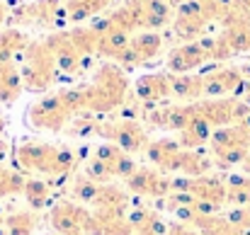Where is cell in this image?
I'll use <instances>...</instances> for the list:
<instances>
[{"label":"cell","instance_id":"cell-5","mask_svg":"<svg viewBox=\"0 0 250 235\" xmlns=\"http://www.w3.org/2000/svg\"><path fill=\"white\" fill-rule=\"evenodd\" d=\"M97 136L107 138L109 143L119 146L122 151L131 153H146L151 138L146 129L136 119H112V121H97Z\"/></svg>","mask_w":250,"mask_h":235},{"label":"cell","instance_id":"cell-15","mask_svg":"<svg viewBox=\"0 0 250 235\" xmlns=\"http://www.w3.org/2000/svg\"><path fill=\"white\" fill-rule=\"evenodd\" d=\"M126 5L136 12L139 24L146 32H158L172 17L170 2H166V0H126Z\"/></svg>","mask_w":250,"mask_h":235},{"label":"cell","instance_id":"cell-17","mask_svg":"<svg viewBox=\"0 0 250 235\" xmlns=\"http://www.w3.org/2000/svg\"><path fill=\"white\" fill-rule=\"evenodd\" d=\"M85 235H136L129 221V214L92 211L85 226Z\"/></svg>","mask_w":250,"mask_h":235},{"label":"cell","instance_id":"cell-27","mask_svg":"<svg viewBox=\"0 0 250 235\" xmlns=\"http://www.w3.org/2000/svg\"><path fill=\"white\" fill-rule=\"evenodd\" d=\"M226 204L238 209L250 206V177L248 175H229L226 179Z\"/></svg>","mask_w":250,"mask_h":235},{"label":"cell","instance_id":"cell-38","mask_svg":"<svg viewBox=\"0 0 250 235\" xmlns=\"http://www.w3.org/2000/svg\"><path fill=\"white\" fill-rule=\"evenodd\" d=\"M166 2H170V0H166Z\"/></svg>","mask_w":250,"mask_h":235},{"label":"cell","instance_id":"cell-23","mask_svg":"<svg viewBox=\"0 0 250 235\" xmlns=\"http://www.w3.org/2000/svg\"><path fill=\"white\" fill-rule=\"evenodd\" d=\"M29 46V39L24 32L10 27L0 32V63H10L15 61L20 54H24V49Z\"/></svg>","mask_w":250,"mask_h":235},{"label":"cell","instance_id":"cell-8","mask_svg":"<svg viewBox=\"0 0 250 235\" xmlns=\"http://www.w3.org/2000/svg\"><path fill=\"white\" fill-rule=\"evenodd\" d=\"M207 24H209V20H207L199 0H182L180 2V7L175 12V20H172V29L185 44L197 41V37H202Z\"/></svg>","mask_w":250,"mask_h":235},{"label":"cell","instance_id":"cell-19","mask_svg":"<svg viewBox=\"0 0 250 235\" xmlns=\"http://www.w3.org/2000/svg\"><path fill=\"white\" fill-rule=\"evenodd\" d=\"M211 134H214V129L199 117V112H197V117L177 134V143L182 146V148H187V151H199L202 146H207L209 141H211Z\"/></svg>","mask_w":250,"mask_h":235},{"label":"cell","instance_id":"cell-11","mask_svg":"<svg viewBox=\"0 0 250 235\" xmlns=\"http://www.w3.org/2000/svg\"><path fill=\"white\" fill-rule=\"evenodd\" d=\"M187 148L177 143V138H156L148 143L146 156L161 172H182L187 162Z\"/></svg>","mask_w":250,"mask_h":235},{"label":"cell","instance_id":"cell-28","mask_svg":"<svg viewBox=\"0 0 250 235\" xmlns=\"http://www.w3.org/2000/svg\"><path fill=\"white\" fill-rule=\"evenodd\" d=\"M109 0H66V20L71 22H85L95 15H100Z\"/></svg>","mask_w":250,"mask_h":235},{"label":"cell","instance_id":"cell-10","mask_svg":"<svg viewBox=\"0 0 250 235\" xmlns=\"http://www.w3.org/2000/svg\"><path fill=\"white\" fill-rule=\"evenodd\" d=\"M87 221H90V211H85L76 201H59L49 216L51 228L59 235H85Z\"/></svg>","mask_w":250,"mask_h":235},{"label":"cell","instance_id":"cell-37","mask_svg":"<svg viewBox=\"0 0 250 235\" xmlns=\"http://www.w3.org/2000/svg\"><path fill=\"white\" fill-rule=\"evenodd\" d=\"M243 102H246V104H248V107H250V90H248V92H246V97H243Z\"/></svg>","mask_w":250,"mask_h":235},{"label":"cell","instance_id":"cell-25","mask_svg":"<svg viewBox=\"0 0 250 235\" xmlns=\"http://www.w3.org/2000/svg\"><path fill=\"white\" fill-rule=\"evenodd\" d=\"M22 196H24L27 206L39 214V211L49 204V199H51V187H49V182H44L42 177H27L24 189H22Z\"/></svg>","mask_w":250,"mask_h":235},{"label":"cell","instance_id":"cell-12","mask_svg":"<svg viewBox=\"0 0 250 235\" xmlns=\"http://www.w3.org/2000/svg\"><path fill=\"white\" fill-rule=\"evenodd\" d=\"M46 46L51 49L54 59H56V66H59V73H66V76H76L81 68H83L85 56L76 49V44L71 41L68 32H56L51 37L44 39Z\"/></svg>","mask_w":250,"mask_h":235},{"label":"cell","instance_id":"cell-6","mask_svg":"<svg viewBox=\"0 0 250 235\" xmlns=\"http://www.w3.org/2000/svg\"><path fill=\"white\" fill-rule=\"evenodd\" d=\"M199 117L211 126V129H221V126H233L241 119H246L250 114V107L238 99V97H219V99H199L194 102Z\"/></svg>","mask_w":250,"mask_h":235},{"label":"cell","instance_id":"cell-14","mask_svg":"<svg viewBox=\"0 0 250 235\" xmlns=\"http://www.w3.org/2000/svg\"><path fill=\"white\" fill-rule=\"evenodd\" d=\"M59 17H66V5H61V0H37L15 10V20L24 24L49 27V24H56Z\"/></svg>","mask_w":250,"mask_h":235},{"label":"cell","instance_id":"cell-16","mask_svg":"<svg viewBox=\"0 0 250 235\" xmlns=\"http://www.w3.org/2000/svg\"><path fill=\"white\" fill-rule=\"evenodd\" d=\"M134 97L139 104H158L167 97H172V82L170 73H148L134 82Z\"/></svg>","mask_w":250,"mask_h":235},{"label":"cell","instance_id":"cell-34","mask_svg":"<svg viewBox=\"0 0 250 235\" xmlns=\"http://www.w3.org/2000/svg\"><path fill=\"white\" fill-rule=\"evenodd\" d=\"M238 129H241V134H243V138H246V143L250 146V114L246 117V119H241L238 124H236Z\"/></svg>","mask_w":250,"mask_h":235},{"label":"cell","instance_id":"cell-7","mask_svg":"<svg viewBox=\"0 0 250 235\" xmlns=\"http://www.w3.org/2000/svg\"><path fill=\"white\" fill-rule=\"evenodd\" d=\"M202 80H204V97L207 99H219V97L238 95L243 87L248 90V80L243 78L241 68H233V66L209 68V71L202 73Z\"/></svg>","mask_w":250,"mask_h":235},{"label":"cell","instance_id":"cell-4","mask_svg":"<svg viewBox=\"0 0 250 235\" xmlns=\"http://www.w3.org/2000/svg\"><path fill=\"white\" fill-rule=\"evenodd\" d=\"M22 85L29 92H46L59 76L56 59L46 41H29V46L22 54V66H20Z\"/></svg>","mask_w":250,"mask_h":235},{"label":"cell","instance_id":"cell-31","mask_svg":"<svg viewBox=\"0 0 250 235\" xmlns=\"http://www.w3.org/2000/svg\"><path fill=\"white\" fill-rule=\"evenodd\" d=\"M97 192H100V184H97L95 179H90L85 172L76 179V184H73V199H76L78 204H95Z\"/></svg>","mask_w":250,"mask_h":235},{"label":"cell","instance_id":"cell-26","mask_svg":"<svg viewBox=\"0 0 250 235\" xmlns=\"http://www.w3.org/2000/svg\"><path fill=\"white\" fill-rule=\"evenodd\" d=\"M134 34L129 32H122V29H109L100 37V44H97V56H104V59H117L131 41Z\"/></svg>","mask_w":250,"mask_h":235},{"label":"cell","instance_id":"cell-30","mask_svg":"<svg viewBox=\"0 0 250 235\" xmlns=\"http://www.w3.org/2000/svg\"><path fill=\"white\" fill-rule=\"evenodd\" d=\"M24 172L10 170L5 165H0V196H10V194H22L24 189Z\"/></svg>","mask_w":250,"mask_h":235},{"label":"cell","instance_id":"cell-36","mask_svg":"<svg viewBox=\"0 0 250 235\" xmlns=\"http://www.w3.org/2000/svg\"><path fill=\"white\" fill-rule=\"evenodd\" d=\"M5 17H7V10H5V5L0 2V24L5 22Z\"/></svg>","mask_w":250,"mask_h":235},{"label":"cell","instance_id":"cell-35","mask_svg":"<svg viewBox=\"0 0 250 235\" xmlns=\"http://www.w3.org/2000/svg\"><path fill=\"white\" fill-rule=\"evenodd\" d=\"M241 73H243V78H246V80H250V63L241 66Z\"/></svg>","mask_w":250,"mask_h":235},{"label":"cell","instance_id":"cell-13","mask_svg":"<svg viewBox=\"0 0 250 235\" xmlns=\"http://www.w3.org/2000/svg\"><path fill=\"white\" fill-rule=\"evenodd\" d=\"M209 54L207 49L202 46V41H187V44H180L177 49L170 51L166 66L172 76H180V73H192L197 68H202L204 63H209Z\"/></svg>","mask_w":250,"mask_h":235},{"label":"cell","instance_id":"cell-22","mask_svg":"<svg viewBox=\"0 0 250 235\" xmlns=\"http://www.w3.org/2000/svg\"><path fill=\"white\" fill-rule=\"evenodd\" d=\"M131 51L136 54V61H139V66H144V63H148V61H153L158 54H161V49H163V37L158 34V32H141V34H136V37H131Z\"/></svg>","mask_w":250,"mask_h":235},{"label":"cell","instance_id":"cell-1","mask_svg":"<svg viewBox=\"0 0 250 235\" xmlns=\"http://www.w3.org/2000/svg\"><path fill=\"white\" fill-rule=\"evenodd\" d=\"M81 114H85L83 85L71 90H59L54 95H44L27 109L29 124L39 131H51V134H59Z\"/></svg>","mask_w":250,"mask_h":235},{"label":"cell","instance_id":"cell-21","mask_svg":"<svg viewBox=\"0 0 250 235\" xmlns=\"http://www.w3.org/2000/svg\"><path fill=\"white\" fill-rule=\"evenodd\" d=\"M22 90H24V85H22V76H20V66L15 61L0 63V102L2 104L17 102Z\"/></svg>","mask_w":250,"mask_h":235},{"label":"cell","instance_id":"cell-18","mask_svg":"<svg viewBox=\"0 0 250 235\" xmlns=\"http://www.w3.org/2000/svg\"><path fill=\"white\" fill-rule=\"evenodd\" d=\"M170 82H172V97H177L180 102L189 104V102H199L204 97V80L202 73H180L172 76L170 73Z\"/></svg>","mask_w":250,"mask_h":235},{"label":"cell","instance_id":"cell-32","mask_svg":"<svg viewBox=\"0 0 250 235\" xmlns=\"http://www.w3.org/2000/svg\"><path fill=\"white\" fill-rule=\"evenodd\" d=\"M250 148H226V151H211V160L214 165L229 170V167H236V165H243V160L248 157Z\"/></svg>","mask_w":250,"mask_h":235},{"label":"cell","instance_id":"cell-24","mask_svg":"<svg viewBox=\"0 0 250 235\" xmlns=\"http://www.w3.org/2000/svg\"><path fill=\"white\" fill-rule=\"evenodd\" d=\"M37 223H39V214L37 211H12L2 218V228L5 235H32L37 231Z\"/></svg>","mask_w":250,"mask_h":235},{"label":"cell","instance_id":"cell-20","mask_svg":"<svg viewBox=\"0 0 250 235\" xmlns=\"http://www.w3.org/2000/svg\"><path fill=\"white\" fill-rule=\"evenodd\" d=\"M95 211H112V214H126L129 209V194L117 187V184H100L97 199H95Z\"/></svg>","mask_w":250,"mask_h":235},{"label":"cell","instance_id":"cell-3","mask_svg":"<svg viewBox=\"0 0 250 235\" xmlns=\"http://www.w3.org/2000/svg\"><path fill=\"white\" fill-rule=\"evenodd\" d=\"M17 165L24 172H39V175H51V177H66L76 167V153L71 148L51 146V143H39L29 141L17 148Z\"/></svg>","mask_w":250,"mask_h":235},{"label":"cell","instance_id":"cell-29","mask_svg":"<svg viewBox=\"0 0 250 235\" xmlns=\"http://www.w3.org/2000/svg\"><path fill=\"white\" fill-rule=\"evenodd\" d=\"M68 37H71V41L76 44V49H78V51L83 54L85 59H87V56H95V54H97L100 34H97V32L92 29V24L71 29V32H68Z\"/></svg>","mask_w":250,"mask_h":235},{"label":"cell","instance_id":"cell-2","mask_svg":"<svg viewBox=\"0 0 250 235\" xmlns=\"http://www.w3.org/2000/svg\"><path fill=\"white\" fill-rule=\"evenodd\" d=\"M85 114H109L129 99V78L119 63H102L92 82L83 85Z\"/></svg>","mask_w":250,"mask_h":235},{"label":"cell","instance_id":"cell-9","mask_svg":"<svg viewBox=\"0 0 250 235\" xmlns=\"http://www.w3.org/2000/svg\"><path fill=\"white\" fill-rule=\"evenodd\" d=\"M124 184L129 192H134L139 196H156V199L163 196L166 199L172 192V179L158 167H139Z\"/></svg>","mask_w":250,"mask_h":235},{"label":"cell","instance_id":"cell-33","mask_svg":"<svg viewBox=\"0 0 250 235\" xmlns=\"http://www.w3.org/2000/svg\"><path fill=\"white\" fill-rule=\"evenodd\" d=\"M85 175H87L90 179H95L97 184H109V182L114 179V177H112V172H109V167H107L100 157H92V160L87 162Z\"/></svg>","mask_w":250,"mask_h":235}]
</instances>
